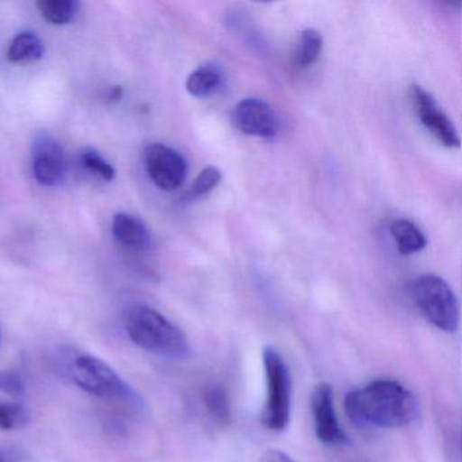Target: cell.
<instances>
[{
  "instance_id": "obj_1",
  "label": "cell",
  "mask_w": 462,
  "mask_h": 462,
  "mask_svg": "<svg viewBox=\"0 0 462 462\" xmlns=\"http://www.w3.org/2000/svg\"><path fill=\"white\" fill-rule=\"evenodd\" d=\"M348 418L373 429H400L410 426L420 415L415 393L399 381L375 380L346 394Z\"/></svg>"
},
{
  "instance_id": "obj_2",
  "label": "cell",
  "mask_w": 462,
  "mask_h": 462,
  "mask_svg": "<svg viewBox=\"0 0 462 462\" xmlns=\"http://www.w3.org/2000/svg\"><path fill=\"white\" fill-rule=\"evenodd\" d=\"M129 339L151 353L183 359L190 354L188 337L180 327L148 305H134L124 315Z\"/></svg>"
},
{
  "instance_id": "obj_3",
  "label": "cell",
  "mask_w": 462,
  "mask_h": 462,
  "mask_svg": "<svg viewBox=\"0 0 462 462\" xmlns=\"http://www.w3.org/2000/svg\"><path fill=\"white\" fill-rule=\"evenodd\" d=\"M411 294L416 308L435 328L448 334L458 329V300L443 278L434 274L420 275L413 281Z\"/></svg>"
},
{
  "instance_id": "obj_4",
  "label": "cell",
  "mask_w": 462,
  "mask_h": 462,
  "mask_svg": "<svg viewBox=\"0 0 462 462\" xmlns=\"http://www.w3.org/2000/svg\"><path fill=\"white\" fill-rule=\"evenodd\" d=\"M263 367L267 394L262 421L272 431H283L291 415V373L280 351L273 346L264 347Z\"/></svg>"
},
{
  "instance_id": "obj_5",
  "label": "cell",
  "mask_w": 462,
  "mask_h": 462,
  "mask_svg": "<svg viewBox=\"0 0 462 462\" xmlns=\"http://www.w3.org/2000/svg\"><path fill=\"white\" fill-rule=\"evenodd\" d=\"M75 383L94 396L121 399L131 396V388L118 373L102 359L82 356L74 364Z\"/></svg>"
},
{
  "instance_id": "obj_6",
  "label": "cell",
  "mask_w": 462,
  "mask_h": 462,
  "mask_svg": "<svg viewBox=\"0 0 462 462\" xmlns=\"http://www.w3.org/2000/svg\"><path fill=\"white\" fill-rule=\"evenodd\" d=\"M144 166L150 180L164 191L177 190L188 175L185 158L163 144H151L145 148Z\"/></svg>"
},
{
  "instance_id": "obj_7",
  "label": "cell",
  "mask_w": 462,
  "mask_h": 462,
  "mask_svg": "<svg viewBox=\"0 0 462 462\" xmlns=\"http://www.w3.org/2000/svg\"><path fill=\"white\" fill-rule=\"evenodd\" d=\"M413 107L419 120L427 131L434 134L435 139L448 148H459V134L453 121L446 116L442 107L435 101L432 94L424 90L421 86H412L411 88Z\"/></svg>"
},
{
  "instance_id": "obj_8",
  "label": "cell",
  "mask_w": 462,
  "mask_h": 462,
  "mask_svg": "<svg viewBox=\"0 0 462 462\" xmlns=\"http://www.w3.org/2000/svg\"><path fill=\"white\" fill-rule=\"evenodd\" d=\"M315 434L324 445L342 446L348 442V437L343 431L334 405V391L327 383L315 386L310 397Z\"/></svg>"
},
{
  "instance_id": "obj_9",
  "label": "cell",
  "mask_w": 462,
  "mask_h": 462,
  "mask_svg": "<svg viewBox=\"0 0 462 462\" xmlns=\"http://www.w3.org/2000/svg\"><path fill=\"white\" fill-rule=\"evenodd\" d=\"M32 171L42 186H56L66 172V156L60 143L48 134H40L32 150Z\"/></svg>"
},
{
  "instance_id": "obj_10",
  "label": "cell",
  "mask_w": 462,
  "mask_h": 462,
  "mask_svg": "<svg viewBox=\"0 0 462 462\" xmlns=\"http://www.w3.org/2000/svg\"><path fill=\"white\" fill-rule=\"evenodd\" d=\"M234 123L242 134L261 139H272L278 131L277 115L259 98L242 99L235 107Z\"/></svg>"
},
{
  "instance_id": "obj_11",
  "label": "cell",
  "mask_w": 462,
  "mask_h": 462,
  "mask_svg": "<svg viewBox=\"0 0 462 462\" xmlns=\"http://www.w3.org/2000/svg\"><path fill=\"white\" fill-rule=\"evenodd\" d=\"M113 237L129 250L144 251L150 248L151 234L140 218L129 213H117L112 221Z\"/></svg>"
},
{
  "instance_id": "obj_12",
  "label": "cell",
  "mask_w": 462,
  "mask_h": 462,
  "mask_svg": "<svg viewBox=\"0 0 462 462\" xmlns=\"http://www.w3.org/2000/svg\"><path fill=\"white\" fill-rule=\"evenodd\" d=\"M223 71L215 64H204L194 69L186 79V90L196 98L215 96L223 85Z\"/></svg>"
},
{
  "instance_id": "obj_13",
  "label": "cell",
  "mask_w": 462,
  "mask_h": 462,
  "mask_svg": "<svg viewBox=\"0 0 462 462\" xmlns=\"http://www.w3.org/2000/svg\"><path fill=\"white\" fill-rule=\"evenodd\" d=\"M45 48L42 40L33 32H23L10 42L7 59L12 63H33L44 56Z\"/></svg>"
},
{
  "instance_id": "obj_14",
  "label": "cell",
  "mask_w": 462,
  "mask_h": 462,
  "mask_svg": "<svg viewBox=\"0 0 462 462\" xmlns=\"http://www.w3.org/2000/svg\"><path fill=\"white\" fill-rule=\"evenodd\" d=\"M391 235L396 242L399 253L408 256L426 248L427 239L423 232L408 220H396L391 224Z\"/></svg>"
},
{
  "instance_id": "obj_15",
  "label": "cell",
  "mask_w": 462,
  "mask_h": 462,
  "mask_svg": "<svg viewBox=\"0 0 462 462\" xmlns=\"http://www.w3.org/2000/svg\"><path fill=\"white\" fill-rule=\"evenodd\" d=\"M37 9L51 25H69L77 17L79 5L75 0H42L37 2Z\"/></svg>"
},
{
  "instance_id": "obj_16",
  "label": "cell",
  "mask_w": 462,
  "mask_h": 462,
  "mask_svg": "<svg viewBox=\"0 0 462 462\" xmlns=\"http://www.w3.org/2000/svg\"><path fill=\"white\" fill-rule=\"evenodd\" d=\"M323 51V36L316 29H305L300 34L294 51V61L299 69H308L312 66Z\"/></svg>"
},
{
  "instance_id": "obj_17",
  "label": "cell",
  "mask_w": 462,
  "mask_h": 462,
  "mask_svg": "<svg viewBox=\"0 0 462 462\" xmlns=\"http://www.w3.org/2000/svg\"><path fill=\"white\" fill-rule=\"evenodd\" d=\"M204 402L208 412L210 413L218 423L226 424L231 420L232 407L231 400L226 389L218 385H212L205 389Z\"/></svg>"
},
{
  "instance_id": "obj_18",
  "label": "cell",
  "mask_w": 462,
  "mask_h": 462,
  "mask_svg": "<svg viewBox=\"0 0 462 462\" xmlns=\"http://www.w3.org/2000/svg\"><path fill=\"white\" fill-rule=\"evenodd\" d=\"M79 159L83 169L91 172V175L101 178L105 182L115 180L116 175H117L115 167L98 151L93 150V148H86L80 152Z\"/></svg>"
},
{
  "instance_id": "obj_19",
  "label": "cell",
  "mask_w": 462,
  "mask_h": 462,
  "mask_svg": "<svg viewBox=\"0 0 462 462\" xmlns=\"http://www.w3.org/2000/svg\"><path fill=\"white\" fill-rule=\"evenodd\" d=\"M29 413L25 407L17 402L0 400V430L23 429L28 424Z\"/></svg>"
},
{
  "instance_id": "obj_20",
  "label": "cell",
  "mask_w": 462,
  "mask_h": 462,
  "mask_svg": "<svg viewBox=\"0 0 462 462\" xmlns=\"http://www.w3.org/2000/svg\"><path fill=\"white\" fill-rule=\"evenodd\" d=\"M223 175L220 170L215 166H208L199 172V177L194 180L191 185L190 190L188 193V199H196L207 196L210 191L215 190L220 185Z\"/></svg>"
},
{
  "instance_id": "obj_21",
  "label": "cell",
  "mask_w": 462,
  "mask_h": 462,
  "mask_svg": "<svg viewBox=\"0 0 462 462\" xmlns=\"http://www.w3.org/2000/svg\"><path fill=\"white\" fill-rule=\"evenodd\" d=\"M0 393L18 397L25 393V383L14 370H0Z\"/></svg>"
},
{
  "instance_id": "obj_22",
  "label": "cell",
  "mask_w": 462,
  "mask_h": 462,
  "mask_svg": "<svg viewBox=\"0 0 462 462\" xmlns=\"http://www.w3.org/2000/svg\"><path fill=\"white\" fill-rule=\"evenodd\" d=\"M262 462H294L288 454L283 453L281 450H275V448H270V450L264 451L263 457H262Z\"/></svg>"
},
{
  "instance_id": "obj_23",
  "label": "cell",
  "mask_w": 462,
  "mask_h": 462,
  "mask_svg": "<svg viewBox=\"0 0 462 462\" xmlns=\"http://www.w3.org/2000/svg\"><path fill=\"white\" fill-rule=\"evenodd\" d=\"M0 462H4V459L0 458Z\"/></svg>"
}]
</instances>
